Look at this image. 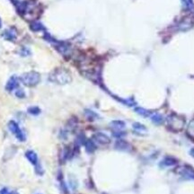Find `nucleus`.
I'll list each match as a JSON object with an SVG mask.
<instances>
[{
    "label": "nucleus",
    "mask_w": 194,
    "mask_h": 194,
    "mask_svg": "<svg viewBox=\"0 0 194 194\" xmlns=\"http://www.w3.org/2000/svg\"><path fill=\"white\" fill-rule=\"evenodd\" d=\"M135 111L138 112L139 115H141L143 117H148L150 115V111L146 110V109H144V108H141V107H137L135 109Z\"/></svg>",
    "instance_id": "nucleus-16"
},
{
    "label": "nucleus",
    "mask_w": 194,
    "mask_h": 194,
    "mask_svg": "<svg viewBox=\"0 0 194 194\" xmlns=\"http://www.w3.org/2000/svg\"><path fill=\"white\" fill-rule=\"evenodd\" d=\"M151 120H153L156 124H161L164 121V118L159 113H154V114L151 115Z\"/></svg>",
    "instance_id": "nucleus-15"
},
{
    "label": "nucleus",
    "mask_w": 194,
    "mask_h": 194,
    "mask_svg": "<svg viewBox=\"0 0 194 194\" xmlns=\"http://www.w3.org/2000/svg\"><path fill=\"white\" fill-rule=\"evenodd\" d=\"M28 111H29V113H31L32 115H38L41 112V110L38 107H31V108H29Z\"/></svg>",
    "instance_id": "nucleus-19"
},
{
    "label": "nucleus",
    "mask_w": 194,
    "mask_h": 194,
    "mask_svg": "<svg viewBox=\"0 0 194 194\" xmlns=\"http://www.w3.org/2000/svg\"><path fill=\"white\" fill-rule=\"evenodd\" d=\"M111 127L117 131H121L122 129H125L126 124L122 120H113L111 122Z\"/></svg>",
    "instance_id": "nucleus-8"
},
{
    "label": "nucleus",
    "mask_w": 194,
    "mask_h": 194,
    "mask_svg": "<svg viewBox=\"0 0 194 194\" xmlns=\"http://www.w3.org/2000/svg\"><path fill=\"white\" fill-rule=\"evenodd\" d=\"M20 80L26 86H34L41 81V75L35 71H31L23 75L20 77Z\"/></svg>",
    "instance_id": "nucleus-2"
},
{
    "label": "nucleus",
    "mask_w": 194,
    "mask_h": 194,
    "mask_svg": "<svg viewBox=\"0 0 194 194\" xmlns=\"http://www.w3.org/2000/svg\"><path fill=\"white\" fill-rule=\"evenodd\" d=\"M181 174L187 178H192L194 179V170L191 166H184L182 168L181 170Z\"/></svg>",
    "instance_id": "nucleus-10"
},
{
    "label": "nucleus",
    "mask_w": 194,
    "mask_h": 194,
    "mask_svg": "<svg viewBox=\"0 0 194 194\" xmlns=\"http://www.w3.org/2000/svg\"><path fill=\"white\" fill-rule=\"evenodd\" d=\"M178 161L175 159V158H172V157H166L165 158L161 163H160V166L161 167H171L175 166L177 165Z\"/></svg>",
    "instance_id": "nucleus-6"
},
{
    "label": "nucleus",
    "mask_w": 194,
    "mask_h": 194,
    "mask_svg": "<svg viewBox=\"0 0 194 194\" xmlns=\"http://www.w3.org/2000/svg\"><path fill=\"white\" fill-rule=\"evenodd\" d=\"M17 85H18V80H17L16 76H12L6 84V90L13 91L14 89H15L17 87Z\"/></svg>",
    "instance_id": "nucleus-11"
},
{
    "label": "nucleus",
    "mask_w": 194,
    "mask_h": 194,
    "mask_svg": "<svg viewBox=\"0 0 194 194\" xmlns=\"http://www.w3.org/2000/svg\"><path fill=\"white\" fill-rule=\"evenodd\" d=\"M16 36H17V32L15 28L8 29L4 32V37L8 41H15L16 39Z\"/></svg>",
    "instance_id": "nucleus-7"
},
{
    "label": "nucleus",
    "mask_w": 194,
    "mask_h": 194,
    "mask_svg": "<svg viewBox=\"0 0 194 194\" xmlns=\"http://www.w3.org/2000/svg\"><path fill=\"white\" fill-rule=\"evenodd\" d=\"M190 154L192 155V157H194V148H192V150H191V152H190Z\"/></svg>",
    "instance_id": "nucleus-23"
},
{
    "label": "nucleus",
    "mask_w": 194,
    "mask_h": 194,
    "mask_svg": "<svg viewBox=\"0 0 194 194\" xmlns=\"http://www.w3.org/2000/svg\"><path fill=\"white\" fill-rule=\"evenodd\" d=\"M0 194H10V193L8 192V191H7L6 189H3V190L0 192Z\"/></svg>",
    "instance_id": "nucleus-22"
},
{
    "label": "nucleus",
    "mask_w": 194,
    "mask_h": 194,
    "mask_svg": "<svg viewBox=\"0 0 194 194\" xmlns=\"http://www.w3.org/2000/svg\"><path fill=\"white\" fill-rule=\"evenodd\" d=\"M93 139L94 140L99 143V144H102V145H107L111 142V139L110 138L105 135L104 133H102V132H98V133H95L93 135Z\"/></svg>",
    "instance_id": "nucleus-5"
},
{
    "label": "nucleus",
    "mask_w": 194,
    "mask_h": 194,
    "mask_svg": "<svg viewBox=\"0 0 194 194\" xmlns=\"http://www.w3.org/2000/svg\"><path fill=\"white\" fill-rule=\"evenodd\" d=\"M183 3L187 8H192L193 7V2L192 0H183Z\"/></svg>",
    "instance_id": "nucleus-20"
},
{
    "label": "nucleus",
    "mask_w": 194,
    "mask_h": 194,
    "mask_svg": "<svg viewBox=\"0 0 194 194\" xmlns=\"http://www.w3.org/2000/svg\"><path fill=\"white\" fill-rule=\"evenodd\" d=\"M8 128L10 131L15 135V137L19 139L20 141H24L25 140V135L24 134V132L22 131V129L19 128L18 124L15 121H10L8 123Z\"/></svg>",
    "instance_id": "nucleus-4"
},
{
    "label": "nucleus",
    "mask_w": 194,
    "mask_h": 194,
    "mask_svg": "<svg viewBox=\"0 0 194 194\" xmlns=\"http://www.w3.org/2000/svg\"><path fill=\"white\" fill-rule=\"evenodd\" d=\"M133 129H134V130H136L138 133H140V134H145L148 131L147 128L144 125H142L141 123H139V122H135L133 124Z\"/></svg>",
    "instance_id": "nucleus-13"
},
{
    "label": "nucleus",
    "mask_w": 194,
    "mask_h": 194,
    "mask_svg": "<svg viewBox=\"0 0 194 194\" xmlns=\"http://www.w3.org/2000/svg\"><path fill=\"white\" fill-rule=\"evenodd\" d=\"M115 148L120 149V150H127L129 148V143H127L126 141H123V140H120L118 142H116L115 144Z\"/></svg>",
    "instance_id": "nucleus-14"
},
{
    "label": "nucleus",
    "mask_w": 194,
    "mask_h": 194,
    "mask_svg": "<svg viewBox=\"0 0 194 194\" xmlns=\"http://www.w3.org/2000/svg\"><path fill=\"white\" fill-rule=\"evenodd\" d=\"M15 94H16V96L19 97V98H24V95H25V93L24 92V90H18L17 92L15 93Z\"/></svg>",
    "instance_id": "nucleus-21"
},
{
    "label": "nucleus",
    "mask_w": 194,
    "mask_h": 194,
    "mask_svg": "<svg viewBox=\"0 0 194 194\" xmlns=\"http://www.w3.org/2000/svg\"><path fill=\"white\" fill-rule=\"evenodd\" d=\"M25 157H27V159L33 165V166H37L38 164V156L37 154L33 151H27L25 153Z\"/></svg>",
    "instance_id": "nucleus-9"
},
{
    "label": "nucleus",
    "mask_w": 194,
    "mask_h": 194,
    "mask_svg": "<svg viewBox=\"0 0 194 194\" xmlns=\"http://www.w3.org/2000/svg\"><path fill=\"white\" fill-rule=\"evenodd\" d=\"M49 79L50 81L58 84H66L71 81V75L67 69L57 68L50 73Z\"/></svg>",
    "instance_id": "nucleus-1"
},
{
    "label": "nucleus",
    "mask_w": 194,
    "mask_h": 194,
    "mask_svg": "<svg viewBox=\"0 0 194 194\" xmlns=\"http://www.w3.org/2000/svg\"><path fill=\"white\" fill-rule=\"evenodd\" d=\"M10 194H18L17 193V192H11V193Z\"/></svg>",
    "instance_id": "nucleus-24"
},
{
    "label": "nucleus",
    "mask_w": 194,
    "mask_h": 194,
    "mask_svg": "<svg viewBox=\"0 0 194 194\" xmlns=\"http://www.w3.org/2000/svg\"><path fill=\"white\" fill-rule=\"evenodd\" d=\"M85 148H86L87 152L92 153V152H93V150L95 149V147H94L93 143L91 140H87L86 143H85Z\"/></svg>",
    "instance_id": "nucleus-18"
},
{
    "label": "nucleus",
    "mask_w": 194,
    "mask_h": 194,
    "mask_svg": "<svg viewBox=\"0 0 194 194\" xmlns=\"http://www.w3.org/2000/svg\"><path fill=\"white\" fill-rule=\"evenodd\" d=\"M0 27H1V21H0Z\"/></svg>",
    "instance_id": "nucleus-25"
},
{
    "label": "nucleus",
    "mask_w": 194,
    "mask_h": 194,
    "mask_svg": "<svg viewBox=\"0 0 194 194\" xmlns=\"http://www.w3.org/2000/svg\"><path fill=\"white\" fill-rule=\"evenodd\" d=\"M31 29H32V31H34V32H38V31L43 30L44 28H43V25H42L41 23H39V22H34V23H32V24H31Z\"/></svg>",
    "instance_id": "nucleus-17"
},
{
    "label": "nucleus",
    "mask_w": 194,
    "mask_h": 194,
    "mask_svg": "<svg viewBox=\"0 0 194 194\" xmlns=\"http://www.w3.org/2000/svg\"><path fill=\"white\" fill-rule=\"evenodd\" d=\"M56 48H57V50L61 53V54H63V55H68L69 54V52H70V48L68 45H67V44H65V43H58L57 45H56Z\"/></svg>",
    "instance_id": "nucleus-12"
},
{
    "label": "nucleus",
    "mask_w": 194,
    "mask_h": 194,
    "mask_svg": "<svg viewBox=\"0 0 194 194\" xmlns=\"http://www.w3.org/2000/svg\"><path fill=\"white\" fill-rule=\"evenodd\" d=\"M168 125L172 129L178 131L184 126V120L178 115H171L168 117Z\"/></svg>",
    "instance_id": "nucleus-3"
}]
</instances>
